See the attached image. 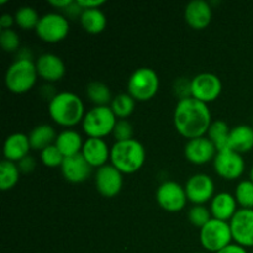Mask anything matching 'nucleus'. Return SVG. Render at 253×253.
<instances>
[{"label": "nucleus", "instance_id": "1", "mask_svg": "<svg viewBox=\"0 0 253 253\" xmlns=\"http://www.w3.org/2000/svg\"><path fill=\"white\" fill-rule=\"evenodd\" d=\"M174 127L188 140L203 137L208 133L212 123L209 105L193 96L179 99L173 113Z\"/></svg>", "mask_w": 253, "mask_h": 253}, {"label": "nucleus", "instance_id": "2", "mask_svg": "<svg viewBox=\"0 0 253 253\" xmlns=\"http://www.w3.org/2000/svg\"><path fill=\"white\" fill-rule=\"evenodd\" d=\"M83 100L73 91H59L48 101V114L62 127H73L82 124L85 115Z\"/></svg>", "mask_w": 253, "mask_h": 253}, {"label": "nucleus", "instance_id": "3", "mask_svg": "<svg viewBox=\"0 0 253 253\" xmlns=\"http://www.w3.org/2000/svg\"><path fill=\"white\" fill-rule=\"evenodd\" d=\"M146 162V148L136 138L115 141L110 148V165L123 174L138 172Z\"/></svg>", "mask_w": 253, "mask_h": 253}, {"label": "nucleus", "instance_id": "4", "mask_svg": "<svg viewBox=\"0 0 253 253\" xmlns=\"http://www.w3.org/2000/svg\"><path fill=\"white\" fill-rule=\"evenodd\" d=\"M39 73L32 59L16 58L5 72V85L11 93L24 94L34 88Z\"/></svg>", "mask_w": 253, "mask_h": 253}, {"label": "nucleus", "instance_id": "5", "mask_svg": "<svg viewBox=\"0 0 253 253\" xmlns=\"http://www.w3.org/2000/svg\"><path fill=\"white\" fill-rule=\"evenodd\" d=\"M118 118L110 105L93 106L84 115L82 128L88 137L104 138L111 133L116 125Z\"/></svg>", "mask_w": 253, "mask_h": 253}, {"label": "nucleus", "instance_id": "6", "mask_svg": "<svg viewBox=\"0 0 253 253\" xmlns=\"http://www.w3.org/2000/svg\"><path fill=\"white\" fill-rule=\"evenodd\" d=\"M160 89V77L151 67H140L131 73L127 81V93L136 101H148Z\"/></svg>", "mask_w": 253, "mask_h": 253}, {"label": "nucleus", "instance_id": "7", "mask_svg": "<svg viewBox=\"0 0 253 253\" xmlns=\"http://www.w3.org/2000/svg\"><path fill=\"white\" fill-rule=\"evenodd\" d=\"M199 240L202 246L209 252H219L232 244V232L229 221L212 217L200 229Z\"/></svg>", "mask_w": 253, "mask_h": 253}, {"label": "nucleus", "instance_id": "8", "mask_svg": "<svg viewBox=\"0 0 253 253\" xmlns=\"http://www.w3.org/2000/svg\"><path fill=\"white\" fill-rule=\"evenodd\" d=\"M35 32L42 41L57 43L68 36L69 19L61 12H46L40 17Z\"/></svg>", "mask_w": 253, "mask_h": 253}, {"label": "nucleus", "instance_id": "9", "mask_svg": "<svg viewBox=\"0 0 253 253\" xmlns=\"http://www.w3.org/2000/svg\"><path fill=\"white\" fill-rule=\"evenodd\" d=\"M221 91V79L211 72H200L190 79V96L205 104L216 100Z\"/></svg>", "mask_w": 253, "mask_h": 253}, {"label": "nucleus", "instance_id": "10", "mask_svg": "<svg viewBox=\"0 0 253 253\" xmlns=\"http://www.w3.org/2000/svg\"><path fill=\"white\" fill-rule=\"evenodd\" d=\"M156 200L168 212L182 211L188 202L185 188L174 180H166L156 190Z\"/></svg>", "mask_w": 253, "mask_h": 253}, {"label": "nucleus", "instance_id": "11", "mask_svg": "<svg viewBox=\"0 0 253 253\" xmlns=\"http://www.w3.org/2000/svg\"><path fill=\"white\" fill-rule=\"evenodd\" d=\"M212 166L219 177L226 180H236L244 174L246 163L244 157L240 153L226 148V150L217 151Z\"/></svg>", "mask_w": 253, "mask_h": 253}, {"label": "nucleus", "instance_id": "12", "mask_svg": "<svg viewBox=\"0 0 253 253\" xmlns=\"http://www.w3.org/2000/svg\"><path fill=\"white\" fill-rule=\"evenodd\" d=\"M188 200L194 205H205L215 195V183L205 173H195L188 178L184 185Z\"/></svg>", "mask_w": 253, "mask_h": 253}, {"label": "nucleus", "instance_id": "13", "mask_svg": "<svg viewBox=\"0 0 253 253\" xmlns=\"http://www.w3.org/2000/svg\"><path fill=\"white\" fill-rule=\"evenodd\" d=\"M94 180H95V187L99 194L105 198L116 197L123 189V173L110 163L96 169Z\"/></svg>", "mask_w": 253, "mask_h": 253}, {"label": "nucleus", "instance_id": "14", "mask_svg": "<svg viewBox=\"0 0 253 253\" xmlns=\"http://www.w3.org/2000/svg\"><path fill=\"white\" fill-rule=\"evenodd\" d=\"M232 239L242 247H253V209L237 210L230 220Z\"/></svg>", "mask_w": 253, "mask_h": 253}, {"label": "nucleus", "instance_id": "15", "mask_svg": "<svg viewBox=\"0 0 253 253\" xmlns=\"http://www.w3.org/2000/svg\"><path fill=\"white\" fill-rule=\"evenodd\" d=\"M217 150L208 136L188 140L184 146V156L193 165H205L214 161Z\"/></svg>", "mask_w": 253, "mask_h": 253}, {"label": "nucleus", "instance_id": "16", "mask_svg": "<svg viewBox=\"0 0 253 253\" xmlns=\"http://www.w3.org/2000/svg\"><path fill=\"white\" fill-rule=\"evenodd\" d=\"M37 73L48 83L61 81L66 74V64L63 59L54 53H42L35 62Z\"/></svg>", "mask_w": 253, "mask_h": 253}, {"label": "nucleus", "instance_id": "17", "mask_svg": "<svg viewBox=\"0 0 253 253\" xmlns=\"http://www.w3.org/2000/svg\"><path fill=\"white\" fill-rule=\"evenodd\" d=\"M212 19L211 4L207 0H192L185 5L184 20L190 27L203 30L209 26Z\"/></svg>", "mask_w": 253, "mask_h": 253}, {"label": "nucleus", "instance_id": "18", "mask_svg": "<svg viewBox=\"0 0 253 253\" xmlns=\"http://www.w3.org/2000/svg\"><path fill=\"white\" fill-rule=\"evenodd\" d=\"M61 172L64 179L73 184L83 183L90 177L91 167L82 153L71 157H64L61 166Z\"/></svg>", "mask_w": 253, "mask_h": 253}, {"label": "nucleus", "instance_id": "19", "mask_svg": "<svg viewBox=\"0 0 253 253\" xmlns=\"http://www.w3.org/2000/svg\"><path fill=\"white\" fill-rule=\"evenodd\" d=\"M110 148L104 138L88 137L84 141L81 153L91 168H100L110 161Z\"/></svg>", "mask_w": 253, "mask_h": 253}, {"label": "nucleus", "instance_id": "20", "mask_svg": "<svg viewBox=\"0 0 253 253\" xmlns=\"http://www.w3.org/2000/svg\"><path fill=\"white\" fill-rule=\"evenodd\" d=\"M237 204L236 198L231 193L220 192L214 195V198L210 202V212L214 219L222 220V221H229L234 217V215L237 212Z\"/></svg>", "mask_w": 253, "mask_h": 253}, {"label": "nucleus", "instance_id": "21", "mask_svg": "<svg viewBox=\"0 0 253 253\" xmlns=\"http://www.w3.org/2000/svg\"><path fill=\"white\" fill-rule=\"evenodd\" d=\"M31 145H30L29 135L24 132H14L5 138L4 142V157L5 160L17 163L22 158L30 155Z\"/></svg>", "mask_w": 253, "mask_h": 253}, {"label": "nucleus", "instance_id": "22", "mask_svg": "<svg viewBox=\"0 0 253 253\" xmlns=\"http://www.w3.org/2000/svg\"><path fill=\"white\" fill-rule=\"evenodd\" d=\"M227 148L240 155L253 150V126L245 124L234 126L230 130Z\"/></svg>", "mask_w": 253, "mask_h": 253}, {"label": "nucleus", "instance_id": "23", "mask_svg": "<svg viewBox=\"0 0 253 253\" xmlns=\"http://www.w3.org/2000/svg\"><path fill=\"white\" fill-rule=\"evenodd\" d=\"M54 145L64 157H71L82 152L84 141L81 133L73 128H64L57 135Z\"/></svg>", "mask_w": 253, "mask_h": 253}, {"label": "nucleus", "instance_id": "24", "mask_svg": "<svg viewBox=\"0 0 253 253\" xmlns=\"http://www.w3.org/2000/svg\"><path fill=\"white\" fill-rule=\"evenodd\" d=\"M57 135L58 133L56 132L53 126H51L49 124H40V125H36L29 133L31 150H36L41 152L43 148L53 145L57 138Z\"/></svg>", "mask_w": 253, "mask_h": 253}, {"label": "nucleus", "instance_id": "25", "mask_svg": "<svg viewBox=\"0 0 253 253\" xmlns=\"http://www.w3.org/2000/svg\"><path fill=\"white\" fill-rule=\"evenodd\" d=\"M79 21H81L82 27L91 35L103 32L108 25L106 15L104 14L100 7L99 9H84L79 17Z\"/></svg>", "mask_w": 253, "mask_h": 253}, {"label": "nucleus", "instance_id": "26", "mask_svg": "<svg viewBox=\"0 0 253 253\" xmlns=\"http://www.w3.org/2000/svg\"><path fill=\"white\" fill-rule=\"evenodd\" d=\"M230 126L224 120H214L208 130V138L215 145L217 151L226 150L230 135Z\"/></svg>", "mask_w": 253, "mask_h": 253}, {"label": "nucleus", "instance_id": "27", "mask_svg": "<svg viewBox=\"0 0 253 253\" xmlns=\"http://www.w3.org/2000/svg\"><path fill=\"white\" fill-rule=\"evenodd\" d=\"M86 96L94 104V106L110 105L113 100L110 88L99 81H93L86 85Z\"/></svg>", "mask_w": 253, "mask_h": 253}, {"label": "nucleus", "instance_id": "28", "mask_svg": "<svg viewBox=\"0 0 253 253\" xmlns=\"http://www.w3.org/2000/svg\"><path fill=\"white\" fill-rule=\"evenodd\" d=\"M20 173L17 163L4 158L0 163V189L2 192L12 189L19 183Z\"/></svg>", "mask_w": 253, "mask_h": 253}, {"label": "nucleus", "instance_id": "29", "mask_svg": "<svg viewBox=\"0 0 253 253\" xmlns=\"http://www.w3.org/2000/svg\"><path fill=\"white\" fill-rule=\"evenodd\" d=\"M111 110L118 119H126L133 113L136 108V100L128 93L118 94L110 103Z\"/></svg>", "mask_w": 253, "mask_h": 253}, {"label": "nucleus", "instance_id": "30", "mask_svg": "<svg viewBox=\"0 0 253 253\" xmlns=\"http://www.w3.org/2000/svg\"><path fill=\"white\" fill-rule=\"evenodd\" d=\"M15 24L24 30H31L36 29L37 24L40 21V15L35 7L29 6V5H24L20 6L19 9L15 11Z\"/></svg>", "mask_w": 253, "mask_h": 253}, {"label": "nucleus", "instance_id": "31", "mask_svg": "<svg viewBox=\"0 0 253 253\" xmlns=\"http://www.w3.org/2000/svg\"><path fill=\"white\" fill-rule=\"evenodd\" d=\"M234 195L241 209H253V183L251 180H241L237 184Z\"/></svg>", "mask_w": 253, "mask_h": 253}, {"label": "nucleus", "instance_id": "32", "mask_svg": "<svg viewBox=\"0 0 253 253\" xmlns=\"http://www.w3.org/2000/svg\"><path fill=\"white\" fill-rule=\"evenodd\" d=\"M188 219H189L190 224L202 229L207 222L212 219V216L210 209L205 205H193L188 211Z\"/></svg>", "mask_w": 253, "mask_h": 253}, {"label": "nucleus", "instance_id": "33", "mask_svg": "<svg viewBox=\"0 0 253 253\" xmlns=\"http://www.w3.org/2000/svg\"><path fill=\"white\" fill-rule=\"evenodd\" d=\"M40 158H41V162L43 163L46 167L56 168L61 167L62 163H63L64 156L62 155L61 151H59L58 148H57V146L53 143V145L43 148V150L40 152Z\"/></svg>", "mask_w": 253, "mask_h": 253}, {"label": "nucleus", "instance_id": "34", "mask_svg": "<svg viewBox=\"0 0 253 253\" xmlns=\"http://www.w3.org/2000/svg\"><path fill=\"white\" fill-rule=\"evenodd\" d=\"M20 44H21L20 35L15 30H1V32H0V46L5 52L19 51Z\"/></svg>", "mask_w": 253, "mask_h": 253}, {"label": "nucleus", "instance_id": "35", "mask_svg": "<svg viewBox=\"0 0 253 253\" xmlns=\"http://www.w3.org/2000/svg\"><path fill=\"white\" fill-rule=\"evenodd\" d=\"M113 136L115 141H126L133 138V126L126 119H118L114 127Z\"/></svg>", "mask_w": 253, "mask_h": 253}, {"label": "nucleus", "instance_id": "36", "mask_svg": "<svg viewBox=\"0 0 253 253\" xmlns=\"http://www.w3.org/2000/svg\"><path fill=\"white\" fill-rule=\"evenodd\" d=\"M174 91L179 99H184L190 96V79L179 78L174 84Z\"/></svg>", "mask_w": 253, "mask_h": 253}, {"label": "nucleus", "instance_id": "37", "mask_svg": "<svg viewBox=\"0 0 253 253\" xmlns=\"http://www.w3.org/2000/svg\"><path fill=\"white\" fill-rule=\"evenodd\" d=\"M36 160H35L32 156H26V157L22 158L21 161L17 162V166H19V169L21 173H31L34 172L35 168H36Z\"/></svg>", "mask_w": 253, "mask_h": 253}, {"label": "nucleus", "instance_id": "38", "mask_svg": "<svg viewBox=\"0 0 253 253\" xmlns=\"http://www.w3.org/2000/svg\"><path fill=\"white\" fill-rule=\"evenodd\" d=\"M82 12H83V9L79 6L77 0H73V1L71 2V5H68V6L63 10V15L68 17V19L69 17H81Z\"/></svg>", "mask_w": 253, "mask_h": 253}, {"label": "nucleus", "instance_id": "39", "mask_svg": "<svg viewBox=\"0 0 253 253\" xmlns=\"http://www.w3.org/2000/svg\"><path fill=\"white\" fill-rule=\"evenodd\" d=\"M82 9H99L105 4V0H77Z\"/></svg>", "mask_w": 253, "mask_h": 253}, {"label": "nucleus", "instance_id": "40", "mask_svg": "<svg viewBox=\"0 0 253 253\" xmlns=\"http://www.w3.org/2000/svg\"><path fill=\"white\" fill-rule=\"evenodd\" d=\"M15 24V16L14 15L9 14V12H5L0 16V27L1 30H6V29H11L12 25Z\"/></svg>", "mask_w": 253, "mask_h": 253}, {"label": "nucleus", "instance_id": "41", "mask_svg": "<svg viewBox=\"0 0 253 253\" xmlns=\"http://www.w3.org/2000/svg\"><path fill=\"white\" fill-rule=\"evenodd\" d=\"M216 253H249V252H247V250L245 249V247L240 246V245L230 244L229 246H226L225 249H222L221 251Z\"/></svg>", "mask_w": 253, "mask_h": 253}, {"label": "nucleus", "instance_id": "42", "mask_svg": "<svg viewBox=\"0 0 253 253\" xmlns=\"http://www.w3.org/2000/svg\"><path fill=\"white\" fill-rule=\"evenodd\" d=\"M72 1H73V0H48V4L51 5V6L57 7V9L63 11L68 5H71Z\"/></svg>", "mask_w": 253, "mask_h": 253}, {"label": "nucleus", "instance_id": "43", "mask_svg": "<svg viewBox=\"0 0 253 253\" xmlns=\"http://www.w3.org/2000/svg\"><path fill=\"white\" fill-rule=\"evenodd\" d=\"M250 180L253 183V166L251 167V169H250Z\"/></svg>", "mask_w": 253, "mask_h": 253}, {"label": "nucleus", "instance_id": "44", "mask_svg": "<svg viewBox=\"0 0 253 253\" xmlns=\"http://www.w3.org/2000/svg\"><path fill=\"white\" fill-rule=\"evenodd\" d=\"M198 253H205V252H198Z\"/></svg>", "mask_w": 253, "mask_h": 253}, {"label": "nucleus", "instance_id": "45", "mask_svg": "<svg viewBox=\"0 0 253 253\" xmlns=\"http://www.w3.org/2000/svg\"><path fill=\"white\" fill-rule=\"evenodd\" d=\"M252 253H253V252H252Z\"/></svg>", "mask_w": 253, "mask_h": 253}, {"label": "nucleus", "instance_id": "46", "mask_svg": "<svg viewBox=\"0 0 253 253\" xmlns=\"http://www.w3.org/2000/svg\"><path fill=\"white\" fill-rule=\"evenodd\" d=\"M252 126H253V125H252Z\"/></svg>", "mask_w": 253, "mask_h": 253}]
</instances>
